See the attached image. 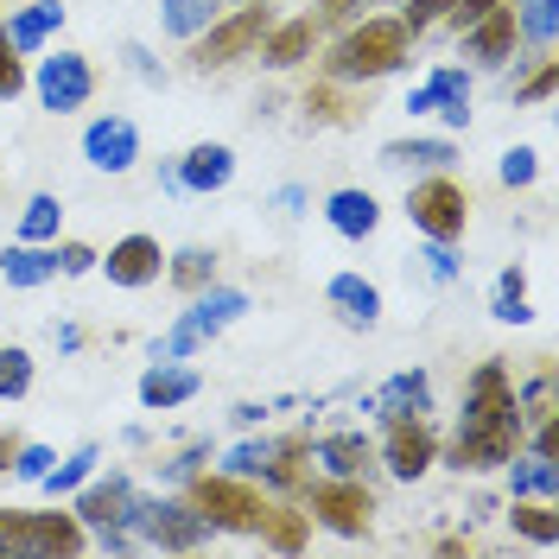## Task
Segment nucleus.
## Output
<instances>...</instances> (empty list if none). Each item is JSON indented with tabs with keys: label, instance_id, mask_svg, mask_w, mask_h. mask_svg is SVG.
I'll return each mask as SVG.
<instances>
[{
	"label": "nucleus",
	"instance_id": "1",
	"mask_svg": "<svg viewBox=\"0 0 559 559\" xmlns=\"http://www.w3.org/2000/svg\"><path fill=\"white\" fill-rule=\"evenodd\" d=\"M407 58H414V33L401 20H362L324 51V76L331 83H376V76H394Z\"/></svg>",
	"mask_w": 559,
	"mask_h": 559
},
{
	"label": "nucleus",
	"instance_id": "2",
	"mask_svg": "<svg viewBox=\"0 0 559 559\" xmlns=\"http://www.w3.org/2000/svg\"><path fill=\"white\" fill-rule=\"evenodd\" d=\"M185 502L198 509L210 522V534H261L267 515H274V496H261L254 477H229V471H216V477H185Z\"/></svg>",
	"mask_w": 559,
	"mask_h": 559
},
{
	"label": "nucleus",
	"instance_id": "3",
	"mask_svg": "<svg viewBox=\"0 0 559 559\" xmlns=\"http://www.w3.org/2000/svg\"><path fill=\"white\" fill-rule=\"evenodd\" d=\"M0 554L20 559H76L90 554V527L70 509H0Z\"/></svg>",
	"mask_w": 559,
	"mask_h": 559
},
{
	"label": "nucleus",
	"instance_id": "4",
	"mask_svg": "<svg viewBox=\"0 0 559 559\" xmlns=\"http://www.w3.org/2000/svg\"><path fill=\"white\" fill-rule=\"evenodd\" d=\"M248 312V293L242 286H216L210 280L204 293H191V312L178 318L166 337H153V362H178V356H198L210 337H223L236 318Z\"/></svg>",
	"mask_w": 559,
	"mask_h": 559
},
{
	"label": "nucleus",
	"instance_id": "5",
	"mask_svg": "<svg viewBox=\"0 0 559 559\" xmlns=\"http://www.w3.org/2000/svg\"><path fill=\"white\" fill-rule=\"evenodd\" d=\"M522 439H527L522 407H502V414H484V419H457V439L445 445V464L452 471H502L509 457L522 452Z\"/></svg>",
	"mask_w": 559,
	"mask_h": 559
},
{
	"label": "nucleus",
	"instance_id": "6",
	"mask_svg": "<svg viewBox=\"0 0 559 559\" xmlns=\"http://www.w3.org/2000/svg\"><path fill=\"white\" fill-rule=\"evenodd\" d=\"M128 527H134V540L159 547V554H198V547L210 540V522L185 502V496H140L134 489Z\"/></svg>",
	"mask_w": 559,
	"mask_h": 559
},
{
	"label": "nucleus",
	"instance_id": "7",
	"mask_svg": "<svg viewBox=\"0 0 559 559\" xmlns=\"http://www.w3.org/2000/svg\"><path fill=\"white\" fill-rule=\"evenodd\" d=\"M407 216H414V229L426 242H464V229H471V191L452 173H432L407 191Z\"/></svg>",
	"mask_w": 559,
	"mask_h": 559
},
{
	"label": "nucleus",
	"instance_id": "8",
	"mask_svg": "<svg viewBox=\"0 0 559 559\" xmlns=\"http://www.w3.org/2000/svg\"><path fill=\"white\" fill-rule=\"evenodd\" d=\"M306 502H312V527L337 534V540H362L376 522V496L362 477H318V484H306Z\"/></svg>",
	"mask_w": 559,
	"mask_h": 559
},
{
	"label": "nucleus",
	"instance_id": "9",
	"mask_svg": "<svg viewBox=\"0 0 559 559\" xmlns=\"http://www.w3.org/2000/svg\"><path fill=\"white\" fill-rule=\"evenodd\" d=\"M26 90L38 96L45 115H76L96 96V64L83 51H38V70L26 76Z\"/></svg>",
	"mask_w": 559,
	"mask_h": 559
},
{
	"label": "nucleus",
	"instance_id": "10",
	"mask_svg": "<svg viewBox=\"0 0 559 559\" xmlns=\"http://www.w3.org/2000/svg\"><path fill=\"white\" fill-rule=\"evenodd\" d=\"M274 20H267V7H236V13H216L204 33L191 38V70H223L236 64V58H248L254 45H261V33H267Z\"/></svg>",
	"mask_w": 559,
	"mask_h": 559
},
{
	"label": "nucleus",
	"instance_id": "11",
	"mask_svg": "<svg viewBox=\"0 0 559 559\" xmlns=\"http://www.w3.org/2000/svg\"><path fill=\"white\" fill-rule=\"evenodd\" d=\"M382 464L388 477H401V484H419L432 464H439V432L419 419H388V439H382Z\"/></svg>",
	"mask_w": 559,
	"mask_h": 559
},
{
	"label": "nucleus",
	"instance_id": "12",
	"mask_svg": "<svg viewBox=\"0 0 559 559\" xmlns=\"http://www.w3.org/2000/svg\"><path fill=\"white\" fill-rule=\"evenodd\" d=\"M83 159H90L96 173H108V178L134 173V159H140V128L128 121V115H96V121L83 128Z\"/></svg>",
	"mask_w": 559,
	"mask_h": 559
},
{
	"label": "nucleus",
	"instance_id": "13",
	"mask_svg": "<svg viewBox=\"0 0 559 559\" xmlns=\"http://www.w3.org/2000/svg\"><path fill=\"white\" fill-rule=\"evenodd\" d=\"M407 115H439L445 128H471V70L439 64L414 96H407Z\"/></svg>",
	"mask_w": 559,
	"mask_h": 559
},
{
	"label": "nucleus",
	"instance_id": "14",
	"mask_svg": "<svg viewBox=\"0 0 559 559\" xmlns=\"http://www.w3.org/2000/svg\"><path fill=\"white\" fill-rule=\"evenodd\" d=\"M96 267L108 274V286H128V293H140V286H153V280L166 274V248H159V236H121V242L108 248V254H96Z\"/></svg>",
	"mask_w": 559,
	"mask_h": 559
},
{
	"label": "nucleus",
	"instance_id": "15",
	"mask_svg": "<svg viewBox=\"0 0 559 559\" xmlns=\"http://www.w3.org/2000/svg\"><path fill=\"white\" fill-rule=\"evenodd\" d=\"M128 509H134V477L128 471H108V477L76 484V502H70V515L83 527H108V522L128 527Z\"/></svg>",
	"mask_w": 559,
	"mask_h": 559
},
{
	"label": "nucleus",
	"instance_id": "16",
	"mask_svg": "<svg viewBox=\"0 0 559 559\" xmlns=\"http://www.w3.org/2000/svg\"><path fill=\"white\" fill-rule=\"evenodd\" d=\"M362 407L382 419V426H388V419H419V414H432V376H426V369H394V376H388V382L376 388L369 401H362Z\"/></svg>",
	"mask_w": 559,
	"mask_h": 559
},
{
	"label": "nucleus",
	"instance_id": "17",
	"mask_svg": "<svg viewBox=\"0 0 559 559\" xmlns=\"http://www.w3.org/2000/svg\"><path fill=\"white\" fill-rule=\"evenodd\" d=\"M515 38H522L515 33V7L496 0L489 13H477V20L464 26V51H471L477 64H509V58H515Z\"/></svg>",
	"mask_w": 559,
	"mask_h": 559
},
{
	"label": "nucleus",
	"instance_id": "18",
	"mask_svg": "<svg viewBox=\"0 0 559 559\" xmlns=\"http://www.w3.org/2000/svg\"><path fill=\"white\" fill-rule=\"evenodd\" d=\"M198 388H204V376L178 356V362H153L146 376H140V407L146 414H173V407H185V401H198Z\"/></svg>",
	"mask_w": 559,
	"mask_h": 559
},
{
	"label": "nucleus",
	"instance_id": "19",
	"mask_svg": "<svg viewBox=\"0 0 559 559\" xmlns=\"http://www.w3.org/2000/svg\"><path fill=\"white\" fill-rule=\"evenodd\" d=\"M261 484L280 489V496H299V489L312 484V439H306V432H293V439H267Z\"/></svg>",
	"mask_w": 559,
	"mask_h": 559
},
{
	"label": "nucleus",
	"instance_id": "20",
	"mask_svg": "<svg viewBox=\"0 0 559 559\" xmlns=\"http://www.w3.org/2000/svg\"><path fill=\"white\" fill-rule=\"evenodd\" d=\"M324 223H331L344 242H362V236H376V229H382V204H376V191L344 185V191H331V198H324Z\"/></svg>",
	"mask_w": 559,
	"mask_h": 559
},
{
	"label": "nucleus",
	"instance_id": "21",
	"mask_svg": "<svg viewBox=\"0 0 559 559\" xmlns=\"http://www.w3.org/2000/svg\"><path fill=\"white\" fill-rule=\"evenodd\" d=\"M229 178H236V146H223V140H198V146L178 159V185H185V191H204L210 198V191H223Z\"/></svg>",
	"mask_w": 559,
	"mask_h": 559
},
{
	"label": "nucleus",
	"instance_id": "22",
	"mask_svg": "<svg viewBox=\"0 0 559 559\" xmlns=\"http://www.w3.org/2000/svg\"><path fill=\"white\" fill-rule=\"evenodd\" d=\"M254 51H261V64H267V70H299V64H306V58L318 51V20L306 13V20H286V26H267Z\"/></svg>",
	"mask_w": 559,
	"mask_h": 559
},
{
	"label": "nucleus",
	"instance_id": "23",
	"mask_svg": "<svg viewBox=\"0 0 559 559\" xmlns=\"http://www.w3.org/2000/svg\"><path fill=\"white\" fill-rule=\"evenodd\" d=\"M324 299H331V312L344 318V324H356V331L382 324V286H376V280H362V274H331Z\"/></svg>",
	"mask_w": 559,
	"mask_h": 559
},
{
	"label": "nucleus",
	"instance_id": "24",
	"mask_svg": "<svg viewBox=\"0 0 559 559\" xmlns=\"http://www.w3.org/2000/svg\"><path fill=\"white\" fill-rule=\"evenodd\" d=\"M0 26H7V38H13V51H20V58H38V51H45V38L64 26V7H58V0H33V7H20V13H7Z\"/></svg>",
	"mask_w": 559,
	"mask_h": 559
},
{
	"label": "nucleus",
	"instance_id": "25",
	"mask_svg": "<svg viewBox=\"0 0 559 559\" xmlns=\"http://www.w3.org/2000/svg\"><path fill=\"white\" fill-rule=\"evenodd\" d=\"M312 457L324 464V477H362V471L376 464V445H369L362 432H324L312 445Z\"/></svg>",
	"mask_w": 559,
	"mask_h": 559
},
{
	"label": "nucleus",
	"instance_id": "26",
	"mask_svg": "<svg viewBox=\"0 0 559 559\" xmlns=\"http://www.w3.org/2000/svg\"><path fill=\"white\" fill-rule=\"evenodd\" d=\"M0 274H7V286H45V280H58V248L51 242H13L0 254Z\"/></svg>",
	"mask_w": 559,
	"mask_h": 559
},
{
	"label": "nucleus",
	"instance_id": "27",
	"mask_svg": "<svg viewBox=\"0 0 559 559\" xmlns=\"http://www.w3.org/2000/svg\"><path fill=\"white\" fill-rule=\"evenodd\" d=\"M509 484H515V496H547V502H554V496H559V457L515 452V457H509Z\"/></svg>",
	"mask_w": 559,
	"mask_h": 559
},
{
	"label": "nucleus",
	"instance_id": "28",
	"mask_svg": "<svg viewBox=\"0 0 559 559\" xmlns=\"http://www.w3.org/2000/svg\"><path fill=\"white\" fill-rule=\"evenodd\" d=\"M509 522H515V534L534 540V547H559V509L547 502V496H515Z\"/></svg>",
	"mask_w": 559,
	"mask_h": 559
},
{
	"label": "nucleus",
	"instance_id": "29",
	"mask_svg": "<svg viewBox=\"0 0 559 559\" xmlns=\"http://www.w3.org/2000/svg\"><path fill=\"white\" fill-rule=\"evenodd\" d=\"M312 540V515H299L293 502H274V515L261 527V547H274V554H299Z\"/></svg>",
	"mask_w": 559,
	"mask_h": 559
},
{
	"label": "nucleus",
	"instance_id": "30",
	"mask_svg": "<svg viewBox=\"0 0 559 559\" xmlns=\"http://www.w3.org/2000/svg\"><path fill=\"white\" fill-rule=\"evenodd\" d=\"M166 280H173L178 293H204L210 280H216V254L210 248H178V254H166Z\"/></svg>",
	"mask_w": 559,
	"mask_h": 559
},
{
	"label": "nucleus",
	"instance_id": "31",
	"mask_svg": "<svg viewBox=\"0 0 559 559\" xmlns=\"http://www.w3.org/2000/svg\"><path fill=\"white\" fill-rule=\"evenodd\" d=\"M210 20H216V0H159V26L173 38H185V45L204 33Z\"/></svg>",
	"mask_w": 559,
	"mask_h": 559
},
{
	"label": "nucleus",
	"instance_id": "32",
	"mask_svg": "<svg viewBox=\"0 0 559 559\" xmlns=\"http://www.w3.org/2000/svg\"><path fill=\"white\" fill-rule=\"evenodd\" d=\"M96 464H103V445H76V452H70L64 464H51L38 484L51 489V496H70L76 484H90V477H96Z\"/></svg>",
	"mask_w": 559,
	"mask_h": 559
},
{
	"label": "nucleus",
	"instance_id": "33",
	"mask_svg": "<svg viewBox=\"0 0 559 559\" xmlns=\"http://www.w3.org/2000/svg\"><path fill=\"white\" fill-rule=\"evenodd\" d=\"M58 223H64V204H58L51 191H38V198H26V210H20V242H58Z\"/></svg>",
	"mask_w": 559,
	"mask_h": 559
},
{
	"label": "nucleus",
	"instance_id": "34",
	"mask_svg": "<svg viewBox=\"0 0 559 559\" xmlns=\"http://www.w3.org/2000/svg\"><path fill=\"white\" fill-rule=\"evenodd\" d=\"M452 140H388L382 166H452Z\"/></svg>",
	"mask_w": 559,
	"mask_h": 559
},
{
	"label": "nucleus",
	"instance_id": "35",
	"mask_svg": "<svg viewBox=\"0 0 559 559\" xmlns=\"http://www.w3.org/2000/svg\"><path fill=\"white\" fill-rule=\"evenodd\" d=\"M33 394V349L0 344V401H26Z\"/></svg>",
	"mask_w": 559,
	"mask_h": 559
},
{
	"label": "nucleus",
	"instance_id": "36",
	"mask_svg": "<svg viewBox=\"0 0 559 559\" xmlns=\"http://www.w3.org/2000/svg\"><path fill=\"white\" fill-rule=\"evenodd\" d=\"M515 33L534 38V45L547 51V45H554V33H559V0H522V13H515Z\"/></svg>",
	"mask_w": 559,
	"mask_h": 559
},
{
	"label": "nucleus",
	"instance_id": "37",
	"mask_svg": "<svg viewBox=\"0 0 559 559\" xmlns=\"http://www.w3.org/2000/svg\"><path fill=\"white\" fill-rule=\"evenodd\" d=\"M26 76H33V70H26V58L13 51V38L0 26V103H20V96H26Z\"/></svg>",
	"mask_w": 559,
	"mask_h": 559
},
{
	"label": "nucleus",
	"instance_id": "38",
	"mask_svg": "<svg viewBox=\"0 0 559 559\" xmlns=\"http://www.w3.org/2000/svg\"><path fill=\"white\" fill-rule=\"evenodd\" d=\"M515 407H522V419L554 414V369H540L534 382H522V388H515Z\"/></svg>",
	"mask_w": 559,
	"mask_h": 559
},
{
	"label": "nucleus",
	"instance_id": "39",
	"mask_svg": "<svg viewBox=\"0 0 559 559\" xmlns=\"http://www.w3.org/2000/svg\"><path fill=\"white\" fill-rule=\"evenodd\" d=\"M51 464H58V452H51V445H26V439H20V452H13V464H7V471H13L20 484H38Z\"/></svg>",
	"mask_w": 559,
	"mask_h": 559
},
{
	"label": "nucleus",
	"instance_id": "40",
	"mask_svg": "<svg viewBox=\"0 0 559 559\" xmlns=\"http://www.w3.org/2000/svg\"><path fill=\"white\" fill-rule=\"evenodd\" d=\"M496 173H502V185H534V178H540V153H534V146H509Z\"/></svg>",
	"mask_w": 559,
	"mask_h": 559
},
{
	"label": "nucleus",
	"instance_id": "41",
	"mask_svg": "<svg viewBox=\"0 0 559 559\" xmlns=\"http://www.w3.org/2000/svg\"><path fill=\"white\" fill-rule=\"evenodd\" d=\"M554 83H559V64H554V58H540V64L527 70V83L515 90V103H547V96H554Z\"/></svg>",
	"mask_w": 559,
	"mask_h": 559
},
{
	"label": "nucleus",
	"instance_id": "42",
	"mask_svg": "<svg viewBox=\"0 0 559 559\" xmlns=\"http://www.w3.org/2000/svg\"><path fill=\"white\" fill-rule=\"evenodd\" d=\"M58 248V274L64 280H76V274H90V267H96V248L90 242H51Z\"/></svg>",
	"mask_w": 559,
	"mask_h": 559
},
{
	"label": "nucleus",
	"instance_id": "43",
	"mask_svg": "<svg viewBox=\"0 0 559 559\" xmlns=\"http://www.w3.org/2000/svg\"><path fill=\"white\" fill-rule=\"evenodd\" d=\"M489 318H496V324H534V306H527V293H496Z\"/></svg>",
	"mask_w": 559,
	"mask_h": 559
},
{
	"label": "nucleus",
	"instance_id": "44",
	"mask_svg": "<svg viewBox=\"0 0 559 559\" xmlns=\"http://www.w3.org/2000/svg\"><path fill=\"white\" fill-rule=\"evenodd\" d=\"M261 457H267V439H248L229 452V477H261Z\"/></svg>",
	"mask_w": 559,
	"mask_h": 559
},
{
	"label": "nucleus",
	"instance_id": "45",
	"mask_svg": "<svg viewBox=\"0 0 559 559\" xmlns=\"http://www.w3.org/2000/svg\"><path fill=\"white\" fill-rule=\"evenodd\" d=\"M204 457H210V439H198V445H185V452H178L173 464H166V484H185V477H191V471H198Z\"/></svg>",
	"mask_w": 559,
	"mask_h": 559
},
{
	"label": "nucleus",
	"instance_id": "46",
	"mask_svg": "<svg viewBox=\"0 0 559 559\" xmlns=\"http://www.w3.org/2000/svg\"><path fill=\"white\" fill-rule=\"evenodd\" d=\"M121 58H128V70H134L140 83H153V90L166 83V70H159V64H153V58H146V45H121Z\"/></svg>",
	"mask_w": 559,
	"mask_h": 559
},
{
	"label": "nucleus",
	"instance_id": "47",
	"mask_svg": "<svg viewBox=\"0 0 559 559\" xmlns=\"http://www.w3.org/2000/svg\"><path fill=\"white\" fill-rule=\"evenodd\" d=\"M419 261H426V274H432V280H457V254H452V242H432L426 254H419Z\"/></svg>",
	"mask_w": 559,
	"mask_h": 559
},
{
	"label": "nucleus",
	"instance_id": "48",
	"mask_svg": "<svg viewBox=\"0 0 559 559\" xmlns=\"http://www.w3.org/2000/svg\"><path fill=\"white\" fill-rule=\"evenodd\" d=\"M489 7H496V0H457V7H452V13H445V20H452L457 33H464V26H471L477 13H489Z\"/></svg>",
	"mask_w": 559,
	"mask_h": 559
},
{
	"label": "nucleus",
	"instance_id": "49",
	"mask_svg": "<svg viewBox=\"0 0 559 559\" xmlns=\"http://www.w3.org/2000/svg\"><path fill=\"white\" fill-rule=\"evenodd\" d=\"M274 210H280V216H299V210H306V191H299V185H280Z\"/></svg>",
	"mask_w": 559,
	"mask_h": 559
},
{
	"label": "nucleus",
	"instance_id": "50",
	"mask_svg": "<svg viewBox=\"0 0 559 559\" xmlns=\"http://www.w3.org/2000/svg\"><path fill=\"white\" fill-rule=\"evenodd\" d=\"M362 7H369V0H318V13H324V20H356Z\"/></svg>",
	"mask_w": 559,
	"mask_h": 559
},
{
	"label": "nucleus",
	"instance_id": "51",
	"mask_svg": "<svg viewBox=\"0 0 559 559\" xmlns=\"http://www.w3.org/2000/svg\"><path fill=\"white\" fill-rule=\"evenodd\" d=\"M51 344L58 349H83V331H76V324H51Z\"/></svg>",
	"mask_w": 559,
	"mask_h": 559
},
{
	"label": "nucleus",
	"instance_id": "52",
	"mask_svg": "<svg viewBox=\"0 0 559 559\" xmlns=\"http://www.w3.org/2000/svg\"><path fill=\"white\" fill-rule=\"evenodd\" d=\"M496 293H527V274L522 267H502V286H496Z\"/></svg>",
	"mask_w": 559,
	"mask_h": 559
},
{
	"label": "nucleus",
	"instance_id": "53",
	"mask_svg": "<svg viewBox=\"0 0 559 559\" xmlns=\"http://www.w3.org/2000/svg\"><path fill=\"white\" fill-rule=\"evenodd\" d=\"M229 414H236V426H254V419L267 414V407H254V401H242V407H229Z\"/></svg>",
	"mask_w": 559,
	"mask_h": 559
},
{
	"label": "nucleus",
	"instance_id": "54",
	"mask_svg": "<svg viewBox=\"0 0 559 559\" xmlns=\"http://www.w3.org/2000/svg\"><path fill=\"white\" fill-rule=\"evenodd\" d=\"M13 452H20V432H0V471L13 464Z\"/></svg>",
	"mask_w": 559,
	"mask_h": 559
},
{
	"label": "nucleus",
	"instance_id": "55",
	"mask_svg": "<svg viewBox=\"0 0 559 559\" xmlns=\"http://www.w3.org/2000/svg\"><path fill=\"white\" fill-rule=\"evenodd\" d=\"M236 7H267V0H236Z\"/></svg>",
	"mask_w": 559,
	"mask_h": 559
}]
</instances>
